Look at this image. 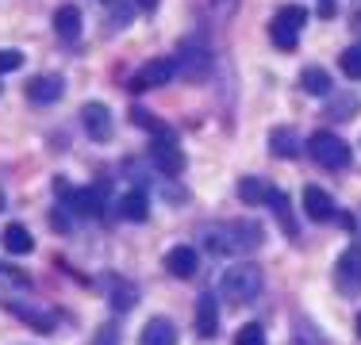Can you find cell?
Segmentation results:
<instances>
[{"mask_svg": "<svg viewBox=\"0 0 361 345\" xmlns=\"http://www.w3.org/2000/svg\"><path fill=\"white\" fill-rule=\"evenodd\" d=\"M262 227L257 222H219V227H204V249L216 257H243L262 246Z\"/></svg>", "mask_w": 361, "mask_h": 345, "instance_id": "1", "label": "cell"}, {"mask_svg": "<svg viewBox=\"0 0 361 345\" xmlns=\"http://www.w3.org/2000/svg\"><path fill=\"white\" fill-rule=\"evenodd\" d=\"M262 269H257L254 261H235L227 272H223V280H219V291H223V299L227 303H235V307H243V303H254L257 296H262Z\"/></svg>", "mask_w": 361, "mask_h": 345, "instance_id": "2", "label": "cell"}, {"mask_svg": "<svg viewBox=\"0 0 361 345\" xmlns=\"http://www.w3.org/2000/svg\"><path fill=\"white\" fill-rule=\"evenodd\" d=\"M304 23H307V8H300V4H285L277 15H273V23H269V39H273V46L277 50H296V39H300V31H304Z\"/></svg>", "mask_w": 361, "mask_h": 345, "instance_id": "3", "label": "cell"}, {"mask_svg": "<svg viewBox=\"0 0 361 345\" xmlns=\"http://www.w3.org/2000/svg\"><path fill=\"white\" fill-rule=\"evenodd\" d=\"M173 62H177V77H185V81H204V77L212 73V50L204 46L200 39H185Z\"/></svg>", "mask_w": 361, "mask_h": 345, "instance_id": "4", "label": "cell"}, {"mask_svg": "<svg viewBox=\"0 0 361 345\" xmlns=\"http://www.w3.org/2000/svg\"><path fill=\"white\" fill-rule=\"evenodd\" d=\"M307 153H312L323 169H346L350 165V146L331 131H315L307 138Z\"/></svg>", "mask_w": 361, "mask_h": 345, "instance_id": "5", "label": "cell"}, {"mask_svg": "<svg viewBox=\"0 0 361 345\" xmlns=\"http://www.w3.org/2000/svg\"><path fill=\"white\" fill-rule=\"evenodd\" d=\"M334 284L346 299L361 296V246H346L334 261Z\"/></svg>", "mask_w": 361, "mask_h": 345, "instance_id": "6", "label": "cell"}, {"mask_svg": "<svg viewBox=\"0 0 361 345\" xmlns=\"http://www.w3.org/2000/svg\"><path fill=\"white\" fill-rule=\"evenodd\" d=\"M177 77V62L173 58H154V62L139 65V73L131 77V92H146V89H161Z\"/></svg>", "mask_w": 361, "mask_h": 345, "instance_id": "7", "label": "cell"}, {"mask_svg": "<svg viewBox=\"0 0 361 345\" xmlns=\"http://www.w3.org/2000/svg\"><path fill=\"white\" fill-rule=\"evenodd\" d=\"M54 188L66 196V203H70L77 215H100L104 211V184L100 188H70L66 180H58Z\"/></svg>", "mask_w": 361, "mask_h": 345, "instance_id": "8", "label": "cell"}, {"mask_svg": "<svg viewBox=\"0 0 361 345\" xmlns=\"http://www.w3.org/2000/svg\"><path fill=\"white\" fill-rule=\"evenodd\" d=\"M81 127L89 131L92 142H108L111 127H116V123H111V108H108V104H100V100H89L81 108Z\"/></svg>", "mask_w": 361, "mask_h": 345, "instance_id": "9", "label": "cell"}, {"mask_svg": "<svg viewBox=\"0 0 361 345\" xmlns=\"http://www.w3.org/2000/svg\"><path fill=\"white\" fill-rule=\"evenodd\" d=\"M150 161L166 172V177H180V172H185V153H180L177 138H154L150 142Z\"/></svg>", "mask_w": 361, "mask_h": 345, "instance_id": "10", "label": "cell"}, {"mask_svg": "<svg viewBox=\"0 0 361 345\" xmlns=\"http://www.w3.org/2000/svg\"><path fill=\"white\" fill-rule=\"evenodd\" d=\"M27 100L31 104H58L62 100V92H66V81L58 73H39V77H31L27 81Z\"/></svg>", "mask_w": 361, "mask_h": 345, "instance_id": "11", "label": "cell"}, {"mask_svg": "<svg viewBox=\"0 0 361 345\" xmlns=\"http://www.w3.org/2000/svg\"><path fill=\"white\" fill-rule=\"evenodd\" d=\"M196 334H200V338H216L219 334V299H216V291H204V296L196 299Z\"/></svg>", "mask_w": 361, "mask_h": 345, "instance_id": "12", "label": "cell"}, {"mask_svg": "<svg viewBox=\"0 0 361 345\" xmlns=\"http://www.w3.org/2000/svg\"><path fill=\"white\" fill-rule=\"evenodd\" d=\"M304 215L312 222H331L334 219V200L323 192L319 184H307L304 188Z\"/></svg>", "mask_w": 361, "mask_h": 345, "instance_id": "13", "label": "cell"}, {"mask_svg": "<svg viewBox=\"0 0 361 345\" xmlns=\"http://www.w3.org/2000/svg\"><path fill=\"white\" fill-rule=\"evenodd\" d=\"M166 269L177 280H188V276H196V269H200V257H196L192 246H173L166 253Z\"/></svg>", "mask_w": 361, "mask_h": 345, "instance_id": "14", "label": "cell"}, {"mask_svg": "<svg viewBox=\"0 0 361 345\" xmlns=\"http://www.w3.org/2000/svg\"><path fill=\"white\" fill-rule=\"evenodd\" d=\"M0 246H4L12 257H27L31 249H35V238H31L27 227H20V222H8L4 234H0Z\"/></svg>", "mask_w": 361, "mask_h": 345, "instance_id": "15", "label": "cell"}, {"mask_svg": "<svg viewBox=\"0 0 361 345\" xmlns=\"http://www.w3.org/2000/svg\"><path fill=\"white\" fill-rule=\"evenodd\" d=\"M269 150L277 153V158H296V153L304 150V138L292 131V127H273L269 131Z\"/></svg>", "mask_w": 361, "mask_h": 345, "instance_id": "16", "label": "cell"}, {"mask_svg": "<svg viewBox=\"0 0 361 345\" xmlns=\"http://www.w3.org/2000/svg\"><path fill=\"white\" fill-rule=\"evenodd\" d=\"M54 31H58V39L73 42L77 34H81V8H77V4L54 8Z\"/></svg>", "mask_w": 361, "mask_h": 345, "instance_id": "17", "label": "cell"}, {"mask_svg": "<svg viewBox=\"0 0 361 345\" xmlns=\"http://www.w3.org/2000/svg\"><path fill=\"white\" fill-rule=\"evenodd\" d=\"M139 345H177V326L169 318H150L142 326V338Z\"/></svg>", "mask_w": 361, "mask_h": 345, "instance_id": "18", "label": "cell"}, {"mask_svg": "<svg viewBox=\"0 0 361 345\" xmlns=\"http://www.w3.org/2000/svg\"><path fill=\"white\" fill-rule=\"evenodd\" d=\"M300 89L304 92H312V96H331V89H334V81H331V73L319 65H307L304 73H300Z\"/></svg>", "mask_w": 361, "mask_h": 345, "instance_id": "19", "label": "cell"}, {"mask_svg": "<svg viewBox=\"0 0 361 345\" xmlns=\"http://www.w3.org/2000/svg\"><path fill=\"white\" fill-rule=\"evenodd\" d=\"M119 215L123 219H131V222H142L146 215H150V200H146V192H127V196H119Z\"/></svg>", "mask_w": 361, "mask_h": 345, "instance_id": "20", "label": "cell"}, {"mask_svg": "<svg viewBox=\"0 0 361 345\" xmlns=\"http://www.w3.org/2000/svg\"><path fill=\"white\" fill-rule=\"evenodd\" d=\"M269 192H273V188L269 184H265V180H257V177H243V180H238V200H243V203H269Z\"/></svg>", "mask_w": 361, "mask_h": 345, "instance_id": "21", "label": "cell"}, {"mask_svg": "<svg viewBox=\"0 0 361 345\" xmlns=\"http://www.w3.org/2000/svg\"><path fill=\"white\" fill-rule=\"evenodd\" d=\"M131 119H135V127L150 131L154 138H177V134H173V127H166L158 115H150V111H142V108H135V111H131Z\"/></svg>", "mask_w": 361, "mask_h": 345, "instance_id": "22", "label": "cell"}, {"mask_svg": "<svg viewBox=\"0 0 361 345\" xmlns=\"http://www.w3.org/2000/svg\"><path fill=\"white\" fill-rule=\"evenodd\" d=\"M16 318H23L27 326H35V330H42V334H50L54 330V315H47V310H35V307H8Z\"/></svg>", "mask_w": 361, "mask_h": 345, "instance_id": "23", "label": "cell"}, {"mask_svg": "<svg viewBox=\"0 0 361 345\" xmlns=\"http://www.w3.org/2000/svg\"><path fill=\"white\" fill-rule=\"evenodd\" d=\"M269 207H273V215L281 219V227H285V234H288V238H296V219H292V211H288V200H285V192H277V188H273V192H269Z\"/></svg>", "mask_w": 361, "mask_h": 345, "instance_id": "24", "label": "cell"}, {"mask_svg": "<svg viewBox=\"0 0 361 345\" xmlns=\"http://www.w3.org/2000/svg\"><path fill=\"white\" fill-rule=\"evenodd\" d=\"M354 111H357V96L354 92H342V96H334L331 100V108H326V119H354Z\"/></svg>", "mask_w": 361, "mask_h": 345, "instance_id": "25", "label": "cell"}, {"mask_svg": "<svg viewBox=\"0 0 361 345\" xmlns=\"http://www.w3.org/2000/svg\"><path fill=\"white\" fill-rule=\"evenodd\" d=\"M135 299H139L135 284H116V288H111V310H131Z\"/></svg>", "mask_w": 361, "mask_h": 345, "instance_id": "26", "label": "cell"}, {"mask_svg": "<svg viewBox=\"0 0 361 345\" xmlns=\"http://www.w3.org/2000/svg\"><path fill=\"white\" fill-rule=\"evenodd\" d=\"M338 65H342V73H346L350 81H361V46H346V50H342Z\"/></svg>", "mask_w": 361, "mask_h": 345, "instance_id": "27", "label": "cell"}, {"mask_svg": "<svg viewBox=\"0 0 361 345\" xmlns=\"http://www.w3.org/2000/svg\"><path fill=\"white\" fill-rule=\"evenodd\" d=\"M0 288H12V291H27L31 288V280L23 272H16V269H4L0 265Z\"/></svg>", "mask_w": 361, "mask_h": 345, "instance_id": "28", "label": "cell"}, {"mask_svg": "<svg viewBox=\"0 0 361 345\" xmlns=\"http://www.w3.org/2000/svg\"><path fill=\"white\" fill-rule=\"evenodd\" d=\"M235 345H265V330L257 322H246L243 330L235 334Z\"/></svg>", "mask_w": 361, "mask_h": 345, "instance_id": "29", "label": "cell"}, {"mask_svg": "<svg viewBox=\"0 0 361 345\" xmlns=\"http://www.w3.org/2000/svg\"><path fill=\"white\" fill-rule=\"evenodd\" d=\"M20 65H23V54H20V50H0V77H4V73H16Z\"/></svg>", "mask_w": 361, "mask_h": 345, "instance_id": "30", "label": "cell"}, {"mask_svg": "<svg viewBox=\"0 0 361 345\" xmlns=\"http://www.w3.org/2000/svg\"><path fill=\"white\" fill-rule=\"evenodd\" d=\"M235 8H238V0H212V12H216V20H223V23L235 15Z\"/></svg>", "mask_w": 361, "mask_h": 345, "instance_id": "31", "label": "cell"}, {"mask_svg": "<svg viewBox=\"0 0 361 345\" xmlns=\"http://www.w3.org/2000/svg\"><path fill=\"white\" fill-rule=\"evenodd\" d=\"M116 338H119L116 326H104V330H100V341H97V345H116Z\"/></svg>", "mask_w": 361, "mask_h": 345, "instance_id": "32", "label": "cell"}, {"mask_svg": "<svg viewBox=\"0 0 361 345\" xmlns=\"http://www.w3.org/2000/svg\"><path fill=\"white\" fill-rule=\"evenodd\" d=\"M135 4H139L142 12H154V8H158V0H135Z\"/></svg>", "mask_w": 361, "mask_h": 345, "instance_id": "33", "label": "cell"}, {"mask_svg": "<svg viewBox=\"0 0 361 345\" xmlns=\"http://www.w3.org/2000/svg\"><path fill=\"white\" fill-rule=\"evenodd\" d=\"M354 330H357V338H361V315H357V326H354Z\"/></svg>", "mask_w": 361, "mask_h": 345, "instance_id": "34", "label": "cell"}, {"mask_svg": "<svg viewBox=\"0 0 361 345\" xmlns=\"http://www.w3.org/2000/svg\"><path fill=\"white\" fill-rule=\"evenodd\" d=\"M0 211H4V192H0Z\"/></svg>", "mask_w": 361, "mask_h": 345, "instance_id": "35", "label": "cell"}]
</instances>
